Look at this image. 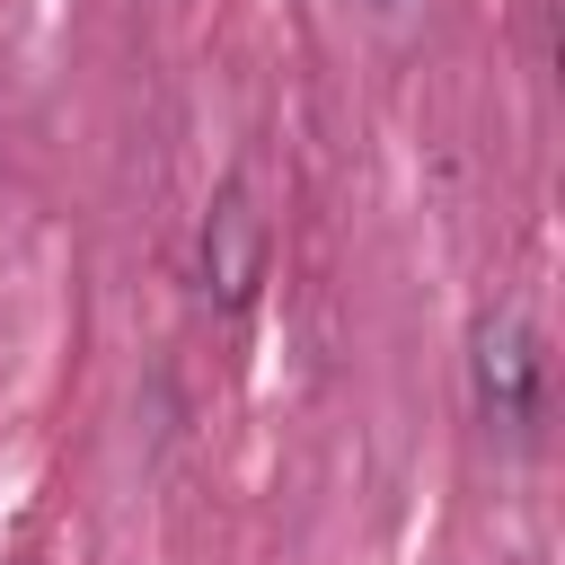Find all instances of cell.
<instances>
[{
    "instance_id": "cell-1",
    "label": "cell",
    "mask_w": 565,
    "mask_h": 565,
    "mask_svg": "<svg viewBox=\"0 0 565 565\" xmlns=\"http://www.w3.org/2000/svg\"><path fill=\"white\" fill-rule=\"evenodd\" d=\"M468 380H477V415L503 433H530L539 415V335L521 327V309H486L468 335Z\"/></svg>"
},
{
    "instance_id": "cell-2",
    "label": "cell",
    "mask_w": 565,
    "mask_h": 565,
    "mask_svg": "<svg viewBox=\"0 0 565 565\" xmlns=\"http://www.w3.org/2000/svg\"><path fill=\"white\" fill-rule=\"evenodd\" d=\"M256 282H265V212H256V194L230 177V185L212 194V212H203V291H212L221 309H247Z\"/></svg>"
}]
</instances>
